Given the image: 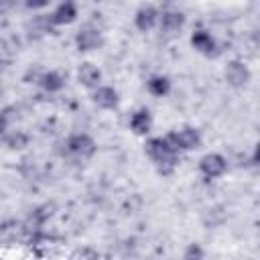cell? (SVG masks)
I'll return each instance as SVG.
<instances>
[{"mask_svg":"<svg viewBox=\"0 0 260 260\" xmlns=\"http://www.w3.org/2000/svg\"><path fill=\"white\" fill-rule=\"evenodd\" d=\"M4 144L10 150H22V148H26L30 144V136L26 132H22V130H14V132L4 136Z\"/></svg>","mask_w":260,"mask_h":260,"instance_id":"e0dca14e","label":"cell"},{"mask_svg":"<svg viewBox=\"0 0 260 260\" xmlns=\"http://www.w3.org/2000/svg\"><path fill=\"white\" fill-rule=\"evenodd\" d=\"M91 100L102 110H114L120 104V93L112 85H98L93 89V93H91Z\"/></svg>","mask_w":260,"mask_h":260,"instance_id":"8fae6325","label":"cell"},{"mask_svg":"<svg viewBox=\"0 0 260 260\" xmlns=\"http://www.w3.org/2000/svg\"><path fill=\"white\" fill-rule=\"evenodd\" d=\"M144 152L148 154V158L158 167V171L162 175L171 173L179 160V152L173 148V144L167 140V136H152L146 140L144 144Z\"/></svg>","mask_w":260,"mask_h":260,"instance_id":"6da1fadb","label":"cell"},{"mask_svg":"<svg viewBox=\"0 0 260 260\" xmlns=\"http://www.w3.org/2000/svg\"><path fill=\"white\" fill-rule=\"evenodd\" d=\"M47 6V2H26V8H45Z\"/></svg>","mask_w":260,"mask_h":260,"instance_id":"44dd1931","label":"cell"},{"mask_svg":"<svg viewBox=\"0 0 260 260\" xmlns=\"http://www.w3.org/2000/svg\"><path fill=\"white\" fill-rule=\"evenodd\" d=\"M53 213H55V205H53V203H43V205L35 207L32 213L28 215L26 228H28V230H41V228L51 219Z\"/></svg>","mask_w":260,"mask_h":260,"instance_id":"9a60e30c","label":"cell"},{"mask_svg":"<svg viewBox=\"0 0 260 260\" xmlns=\"http://www.w3.org/2000/svg\"><path fill=\"white\" fill-rule=\"evenodd\" d=\"M102 45H104V37L100 32V28H95V26H81L75 32V47H77L79 53L95 51Z\"/></svg>","mask_w":260,"mask_h":260,"instance_id":"ba28073f","label":"cell"},{"mask_svg":"<svg viewBox=\"0 0 260 260\" xmlns=\"http://www.w3.org/2000/svg\"><path fill=\"white\" fill-rule=\"evenodd\" d=\"M39 85L47 91V93H57L65 87V75L57 69H49V71H43L41 77H39Z\"/></svg>","mask_w":260,"mask_h":260,"instance_id":"5bb4252c","label":"cell"},{"mask_svg":"<svg viewBox=\"0 0 260 260\" xmlns=\"http://www.w3.org/2000/svg\"><path fill=\"white\" fill-rule=\"evenodd\" d=\"M77 81L83 85V87H89V89H95L102 81V69L93 63H81L79 69H77Z\"/></svg>","mask_w":260,"mask_h":260,"instance_id":"4fadbf2b","label":"cell"},{"mask_svg":"<svg viewBox=\"0 0 260 260\" xmlns=\"http://www.w3.org/2000/svg\"><path fill=\"white\" fill-rule=\"evenodd\" d=\"M2 69H4V63H2V59H0V73H2Z\"/></svg>","mask_w":260,"mask_h":260,"instance_id":"7402d4cb","label":"cell"},{"mask_svg":"<svg viewBox=\"0 0 260 260\" xmlns=\"http://www.w3.org/2000/svg\"><path fill=\"white\" fill-rule=\"evenodd\" d=\"M22 230V223H18V221H6V223H2L0 225V236L2 238H14L18 232Z\"/></svg>","mask_w":260,"mask_h":260,"instance_id":"d6986e66","label":"cell"},{"mask_svg":"<svg viewBox=\"0 0 260 260\" xmlns=\"http://www.w3.org/2000/svg\"><path fill=\"white\" fill-rule=\"evenodd\" d=\"M171 85H173L171 79H169L167 75H162V73H154V75H150V77L146 79V89H148V93L154 95V98H165V95H169Z\"/></svg>","mask_w":260,"mask_h":260,"instance_id":"2e32d148","label":"cell"},{"mask_svg":"<svg viewBox=\"0 0 260 260\" xmlns=\"http://www.w3.org/2000/svg\"><path fill=\"white\" fill-rule=\"evenodd\" d=\"M6 130H8V114L4 110V112H0V136H4Z\"/></svg>","mask_w":260,"mask_h":260,"instance_id":"ffe728a7","label":"cell"},{"mask_svg":"<svg viewBox=\"0 0 260 260\" xmlns=\"http://www.w3.org/2000/svg\"><path fill=\"white\" fill-rule=\"evenodd\" d=\"M79 16V10H77V4L71 2V0H65V2H59L53 12L47 16V22L53 24V26H67L71 22H75Z\"/></svg>","mask_w":260,"mask_h":260,"instance_id":"52a82bcc","label":"cell"},{"mask_svg":"<svg viewBox=\"0 0 260 260\" xmlns=\"http://www.w3.org/2000/svg\"><path fill=\"white\" fill-rule=\"evenodd\" d=\"M183 260H205V250H203V246L197 244V242L189 244V246L185 248V252H183Z\"/></svg>","mask_w":260,"mask_h":260,"instance_id":"ac0fdd59","label":"cell"},{"mask_svg":"<svg viewBox=\"0 0 260 260\" xmlns=\"http://www.w3.org/2000/svg\"><path fill=\"white\" fill-rule=\"evenodd\" d=\"M185 22H187V16H185L183 10H179V8H162L160 14H158V24L156 26L165 35H177V32L183 30Z\"/></svg>","mask_w":260,"mask_h":260,"instance_id":"8992f818","label":"cell"},{"mask_svg":"<svg viewBox=\"0 0 260 260\" xmlns=\"http://www.w3.org/2000/svg\"><path fill=\"white\" fill-rule=\"evenodd\" d=\"M167 140L173 144V148L177 152H187V150H195L201 146V130H197L195 126H181L173 132L167 134Z\"/></svg>","mask_w":260,"mask_h":260,"instance_id":"7a4b0ae2","label":"cell"},{"mask_svg":"<svg viewBox=\"0 0 260 260\" xmlns=\"http://www.w3.org/2000/svg\"><path fill=\"white\" fill-rule=\"evenodd\" d=\"M199 173L205 179H219L228 173V158L219 152H207L199 160Z\"/></svg>","mask_w":260,"mask_h":260,"instance_id":"5b68a950","label":"cell"},{"mask_svg":"<svg viewBox=\"0 0 260 260\" xmlns=\"http://www.w3.org/2000/svg\"><path fill=\"white\" fill-rule=\"evenodd\" d=\"M95 150H98L95 140L87 132H75V134L67 136V140H65V152L67 154H73L79 158H89L95 154Z\"/></svg>","mask_w":260,"mask_h":260,"instance_id":"3957f363","label":"cell"},{"mask_svg":"<svg viewBox=\"0 0 260 260\" xmlns=\"http://www.w3.org/2000/svg\"><path fill=\"white\" fill-rule=\"evenodd\" d=\"M158 14L160 10L152 4H142L136 12H134V26L140 32H148L158 24Z\"/></svg>","mask_w":260,"mask_h":260,"instance_id":"9c48e42d","label":"cell"},{"mask_svg":"<svg viewBox=\"0 0 260 260\" xmlns=\"http://www.w3.org/2000/svg\"><path fill=\"white\" fill-rule=\"evenodd\" d=\"M128 126L134 134L138 136H146L152 128V114L148 108H138L136 112L130 114V120H128Z\"/></svg>","mask_w":260,"mask_h":260,"instance_id":"7c38bea8","label":"cell"},{"mask_svg":"<svg viewBox=\"0 0 260 260\" xmlns=\"http://www.w3.org/2000/svg\"><path fill=\"white\" fill-rule=\"evenodd\" d=\"M189 43H191V47H193L197 53H201V55H207V57L215 55L217 41H215V37H213L209 30H205V28H195V30L191 32Z\"/></svg>","mask_w":260,"mask_h":260,"instance_id":"30bf717a","label":"cell"},{"mask_svg":"<svg viewBox=\"0 0 260 260\" xmlns=\"http://www.w3.org/2000/svg\"><path fill=\"white\" fill-rule=\"evenodd\" d=\"M223 77L232 87H246L252 79V71L242 59H232L223 69Z\"/></svg>","mask_w":260,"mask_h":260,"instance_id":"277c9868","label":"cell"}]
</instances>
